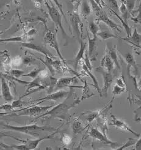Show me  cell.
Wrapping results in <instances>:
<instances>
[{"instance_id":"7a4b0ae2","label":"cell","mask_w":141,"mask_h":150,"mask_svg":"<svg viewBox=\"0 0 141 150\" xmlns=\"http://www.w3.org/2000/svg\"><path fill=\"white\" fill-rule=\"evenodd\" d=\"M81 101V99H76L70 104H67L65 102H61V103L58 104L57 105L53 107L50 111H46V113L45 112L44 113L40 115L39 117H38V118H35L34 121L47 117V116H50V118H59L65 121H68V120L70 118V110L72 108L79 104Z\"/></svg>"},{"instance_id":"b9f144b4","label":"cell","mask_w":141,"mask_h":150,"mask_svg":"<svg viewBox=\"0 0 141 150\" xmlns=\"http://www.w3.org/2000/svg\"><path fill=\"white\" fill-rule=\"evenodd\" d=\"M1 110H4L6 112V113H1V115H6L9 112H11L13 111V109H14L12 105V104H5L2 105H1Z\"/></svg>"},{"instance_id":"4316f807","label":"cell","mask_w":141,"mask_h":150,"mask_svg":"<svg viewBox=\"0 0 141 150\" xmlns=\"http://www.w3.org/2000/svg\"><path fill=\"white\" fill-rule=\"evenodd\" d=\"M28 35H23L22 36L12 37L8 39H1V42H26L28 39Z\"/></svg>"},{"instance_id":"f1b7e54d","label":"cell","mask_w":141,"mask_h":150,"mask_svg":"<svg viewBox=\"0 0 141 150\" xmlns=\"http://www.w3.org/2000/svg\"><path fill=\"white\" fill-rule=\"evenodd\" d=\"M124 58L126 61V62L128 66L129 67L133 66L136 70L137 69V64H136V63L135 61V59H134L133 54L131 53L128 52V53H127L126 54H125L124 55Z\"/></svg>"},{"instance_id":"30bf717a","label":"cell","mask_w":141,"mask_h":150,"mask_svg":"<svg viewBox=\"0 0 141 150\" xmlns=\"http://www.w3.org/2000/svg\"><path fill=\"white\" fill-rule=\"evenodd\" d=\"M69 95V92L65 90H60L58 91L55 93H51L49 94L48 95H47L44 98H42L38 99L34 101L33 102H37V104H32V105H37L39 104H41L42 102H45V100H63L65 99L66 98L68 97Z\"/></svg>"},{"instance_id":"44dd1931","label":"cell","mask_w":141,"mask_h":150,"mask_svg":"<svg viewBox=\"0 0 141 150\" xmlns=\"http://www.w3.org/2000/svg\"><path fill=\"white\" fill-rule=\"evenodd\" d=\"M83 69L84 71V72H86L92 79L93 82V86L95 87V88L97 90L98 93L100 94V96H102V89H100L98 83V81H97L96 77H95V76H94V75L91 72V70H90L89 68L86 66V65L85 64H83Z\"/></svg>"},{"instance_id":"8d00e7d4","label":"cell","mask_w":141,"mask_h":150,"mask_svg":"<svg viewBox=\"0 0 141 150\" xmlns=\"http://www.w3.org/2000/svg\"><path fill=\"white\" fill-rule=\"evenodd\" d=\"M90 91L89 89V87L88 86V84H87V81H85V86H84V91H83V96L81 97V100H83L84 99H87L90 97H91L92 96L90 95Z\"/></svg>"},{"instance_id":"ab89813d","label":"cell","mask_w":141,"mask_h":150,"mask_svg":"<svg viewBox=\"0 0 141 150\" xmlns=\"http://www.w3.org/2000/svg\"><path fill=\"white\" fill-rule=\"evenodd\" d=\"M21 99H22L21 98H19V99L12 102V105L13 108H22L23 105L26 104L27 102H23Z\"/></svg>"},{"instance_id":"bcb514c9","label":"cell","mask_w":141,"mask_h":150,"mask_svg":"<svg viewBox=\"0 0 141 150\" xmlns=\"http://www.w3.org/2000/svg\"><path fill=\"white\" fill-rule=\"evenodd\" d=\"M134 113H135V114H136V115H135L136 120L140 121V120L141 119V107L134 111Z\"/></svg>"},{"instance_id":"8fae6325","label":"cell","mask_w":141,"mask_h":150,"mask_svg":"<svg viewBox=\"0 0 141 150\" xmlns=\"http://www.w3.org/2000/svg\"><path fill=\"white\" fill-rule=\"evenodd\" d=\"M111 117L112 118V121H111V122L109 123L110 126L115 127L116 128L120 129V130L122 131L130 132L135 135L136 137H139L140 134L136 132L135 131H134L133 129L126 123L125 122L118 119L115 115H114L112 114H111Z\"/></svg>"},{"instance_id":"ffe728a7","label":"cell","mask_w":141,"mask_h":150,"mask_svg":"<svg viewBox=\"0 0 141 150\" xmlns=\"http://www.w3.org/2000/svg\"><path fill=\"white\" fill-rule=\"evenodd\" d=\"M92 11V6L87 0H83L80 6V16L83 18H87L90 16Z\"/></svg>"},{"instance_id":"ba28073f","label":"cell","mask_w":141,"mask_h":150,"mask_svg":"<svg viewBox=\"0 0 141 150\" xmlns=\"http://www.w3.org/2000/svg\"><path fill=\"white\" fill-rule=\"evenodd\" d=\"M96 71L102 74L103 79V86L102 88V96H107V92L111 87L113 81L115 80L116 76L113 74L112 72H109L106 71H105L102 67L97 68Z\"/></svg>"},{"instance_id":"c3c4849f","label":"cell","mask_w":141,"mask_h":150,"mask_svg":"<svg viewBox=\"0 0 141 150\" xmlns=\"http://www.w3.org/2000/svg\"><path fill=\"white\" fill-rule=\"evenodd\" d=\"M102 8H103V7L105 6V2L103 1V0H94Z\"/></svg>"},{"instance_id":"9a60e30c","label":"cell","mask_w":141,"mask_h":150,"mask_svg":"<svg viewBox=\"0 0 141 150\" xmlns=\"http://www.w3.org/2000/svg\"><path fill=\"white\" fill-rule=\"evenodd\" d=\"M80 44V47L79 50L76 54V56L74 60V68L76 71L77 67L80 63V61H81L83 58H84L86 50V47H87V43L86 42H84L83 40H81L79 41Z\"/></svg>"},{"instance_id":"74e56055","label":"cell","mask_w":141,"mask_h":150,"mask_svg":"<svg viewBox=\"0 0 141 150\" xmlns=\"http://www.w3.org/2000/svg\"><path fill=\"white\" fill-rule=\"evenodd\" d=\"M11 76L16 77V78H20V77H22L23 75L25 74V71L23 70H20V69H11L9 72Z\"/></svg>"},{"instance_id":"e575fe53","label":"cell","mask_w":141,"mask_h":150,"mask_svg":"<svg viewBox=\"0 0 141 150\" xmlns=\"http://www.w3.org/2000/svg\"><path fill=\"white\" fill-rule=\"evenodd\" d=\"M107 4L109 6V8L113 9L116 12H119L120 10V7L119 6L117 0H106Z\"/></svg>"},{"instance_id":"9c48e42d","label":"cell","mask_w":141,"mask_h":150,"mask_svg":"<svg viewBox=\"0 0 141 150\" xmlns=\"http://www.w3.org/2000/svg\"><path fill=\"white\" fill-rule=\"evenodd\" d=\"M88 136L100 142L105 145H110L112 147H116L119 146V144L117 142H114L110 140L107 137L106 134H105L103 132L99 131L97 128L91 127L88 132Z\"/></svg>"},{"instance_id":"cb8c5ba5","label":"cell","mask_w":141,"mask_h":150,"mask_svg":"<svg viewBox=\"0 0 141 150\" xmlns=\"http://www.w3.org/2000/svg\"><path fill=\"white\" fill-rule=\"evenodd\" d=\"M97 36L102 40H107L110 39H121L119 36L114 35L112 33H111L109 30H105V31H99L97 34Z\"/></svg>"},{"instance_id":"484cf974","label":"cell","mask_w":141,"mask_h":150,"mask_svg":"<svg viewBox=\"0 0 141 150\" xmlns=\"http://www.w3.org/2000/svg\"><path fill=\"white\" fill-rule=\"evenodd\" d=\"M76 79V77L60 78L58 80L57 85L59 87L68 86V85H70L73 82V81H75Z\"/></svg>"},{"instance_id":"60d3db41","label":"cell","mask_w":141,"mask_h":150,"mask_svg":"<svg viewBox=\"0 0 141 150\" xmlns=\"http://www.w3.org/2000/svg\"><path fill=\"white\" fill-rule=\"evenodd\" d=\"M36 63V60L34 58H32L30 57L24 58L23 61V63L26 66H29L32 64H35Z\"/></svg>"},{"instance_id":"7bdbcfd3","label":"cell","mask_w":141,"mask_h":150,"mask_svg":"<svg viewBox=\"0 0 141 150\" xmlns=\"http://www.w3.org/2000/svg\"><path fill=\"white\" fill-rule=\"evenodd\" d=\"M52 1L55 3V4L57 6V7H58V9L59 10V11L60 12V13H61V14L63 16V17H64V18H65V21H66V22L68 23V21H67V18H66V17H65V15H64V12H63V9H62V5L60 4L59 2V1L58 0H52Z\"/></svg>"},{"instance_id":"6da1fadb","label":"cell","mask_w":141,"mask_h":150,"mask_svg":"<svg viewBox=\"0 0 141 150\" xmlns=\"http://www.w3.org/2000/svg\"><path fill=\"white\" fill-rule=\"evenodd\" d=\"M1 129L7 131H16L17 132L29 135L32 137L37 138L39 137L40 133L43 132H51L56 130L53 127L48 126H40L37 124H34L22 126H15L4 123L3 122H1Z\"/></svg>"},{"instance_id":"d4e9b609","label":"cell","mask_w":141,"mask_h":150,"mask_svg":"<svg viewBox=\"0 0 141 150\" xmlns=\"http://www.w3.org/2000/svg\"><path fill=\"white\" fill-rule=\"evenodd\" d=\"M42 79L41 77H40L39 76L37 77V78L33 79L32 81H30V83L29 85H28V87H27L26 91L25 92V94L28 93V92L30 91L32 89H34V88H38L42 86Z\"/></svg>"},{"instance_id":"3957f363","label":"cell","mask_w":141,"mask_h":150,"mask_svg":"<svg viewBox=\"0 0 141 150\" xmlns=\"http://www.w3.org/2000/svg\"><path fill=\"white\" fill-rule=\"evenodd\" d=\"M89 2L92 6L93 14L95 16V20L97 23L102 22L113 30H116L119 32L122 31V27L112 20L107 15L106 12L94 0H89Z\"/></svg>"},{"instance_id":"816d5d0a","label":"cell","mask_w":141,"mask_h":150,"mask_svg":"<svg viewBox=\"0 0 141 150\" xmlns=\"http://www.w3.org/2000/svg\"><path fill=\"white\" fill-rule=\"evenodd\" d=\"M121 1V2L122 3H125V0H120Z\"/></svg>"},{"instance_id":"d6a6232c","label":"cell","mask_w":141,"mask_h":150,"mask_svg":"<svg viewBox=\"0 0 141 150\" xmlns=\"http://www.w3.org/2000/svg\"><path fill=\"white\" fill-rule=\"evenodd\" d=\"M73 132L75 134H77L81 132L83 130V127L82 126L81 122H80L78 120L74 121V123L73 125Z\"/></svg>"},{"instance_id":"f5cc1de1","label":"cell","mask_w":141,"mask_h":150,"mask_svg":"<svg viewBox=\"0 0 141 150\" xmlns=\"http://www.w3.org/2000/svg\"><path fill=\"white\" fill-rule=\"evenodd\" d=\"M140 121H141V119H140Z\"/></svg>"},{"instance_id":"4dcf8cb0","label":"cell","mask_w":141,"mask_h":150,"mask_svg":"<svg viewBox=\"0 0 141 150\" xmlns=\"http://www.w3.org/2000/svg\"><path fill=\"white\" fill-rule=\"evenodd\" d=\"M133 13H137V16L136 17H131L130 18L131 20L135 23H139L141 25V0H140V3L139 5V7L137 10L133 11L131 12Z\"/></svg>"},{"instance_id":"4fadbf2b","label":"cell","mask_w":141,"mask_h":150,"mask_svg":"<svg viewBox=\"0 0 141 150\" xmlns=\"http://www.w3.org/2000/svg\"><path fill=\"white\" fill-rule=\"evenodd\" d=\"M1 94L3 99L7 102H11L13 100V96L11 93L10 86L6 78L3 76L1 77Z\"/></svg>"},{"instance_id":"52a82bcc","label":"cell","mask_w":141,"mask_h":150,"mask_svg":"<svg viewBox=\"0 0 141 150\" xmlns=\"http://www.w3.org/2000/svg\"><path fill=\"white\" fill-rule=\"evenodd\" d=\"M70 22L72 26V30L75 35L76 37L79 39V41L83 40V23L78 13L76 12H70Z\"/></svg>"},{"instance_id":"db71d44e","label":"cell","mask_w":141,"mask_h":150,"mask_svg":"<svg viewBox=\"0 0 141 150\" xmlns=\"http://www.w3.org/2000/svg\"><path fill=\"white\" fill-rule=\"evenodd\" d=\"M140 48H141V46H140Z\"/></svg>"},{"instance_id":"7dc6e473","label":"cell","mask_w":141,"mask_h":150,"mask_svg":"<svg viewBox=\"0 0 141 150\" xmlns=\"http://www.w3.org/2000/svg\"><path fill=\"white\" fill-rule=\"evenodd\" d=\"M134 149L136 150H141V137L136 141L134 145Z\"/></svg>"},{"instance_id":"277c9868","label":"cell","mask_w":141,"mask_h":150,"mask_svg":"<svg viewBox=\"0 0 141 150\" xmlns=\"http://www.w3.org/2000/svg\"><path fill=\"white\" fill-rule=\"evenodd\" d=\"M55 105L50 106H38L37 105H31L29 107L20 108L17 110H13L11 112L7 113L8 115L10 113L9 116H30V117H36L40 114H43L49 109H51Z\"/></svg>"},{"instance_id":"f6af8a7d","label":"cell","mask_w":141,"mask_h":150,"mask_svg":"<svg viewBox=\"0 0 141 150\" xmlns=\"http://www.w3.org/2000/svg\"><path fill=\"white\" fill-rule=\"evenodd\" d=\"M116 84L120 86H122V87H126L125 86V81H124V79L122 77H121L119 79H117L116 81Z\"/></svg>"},{"instance_id":"1f68e13d","label":"cell","mask_w":141,"mask_h":150,"mask_svg":"<svg viewBox=\"0 0 141 150\" xmlns=\"http://www.w3.org/2000/svg\"><path fill=\"white\" fill-rule=\"evenodd\" d=\"M43 69H40V68H35V69H34L31 72L27 73V74H23L22 77H29V78H31L32 79H34L39 76L40 73L41 72V71Z\"/></svg>"},{"instance_id":"f546056e","label":"cell","mask_w":141,"mask_h":150,"mask_svg":"<svg viewBox=\"0 0 141 150\" xmlns=\"http://www.w3.org/2000/svg\"><path fill=\"white\" fill-rule=\"evenodd\" d=\"M88 27L89 30L90 31V33L93 35V36H97V34L99 32V26L97 23L94 22L93 20H91L88 23Z\"/></svg>"},{"instance_id":"e0dca14e","label":"cell","mask_w":141,"mask_h":150,"mask_svg":"<svg viewBox=\"0 0 141 150\" xmlns=\"http://www.w3.org/2000/svg\"><path fill=\"white\" fill-rule=\"evenodd\" d=\"M133 32L132 33V35L129 38H122L123 39L126 40V41L129 42L131 44H133L134 45L140 47L141 46V34H140L136 28V25L133 27Z\"/></svg>"},{"instance_id":"7c38bea8","label":"cell","mask_w":141,"mask_h":150,"mask_svg":"<svg viewBox=\"0 0 141 150\" xmlns=\"http://www.w3.org/2000/svg\"><path fill=\"white\" fill-rule=\"evenodd\" d=\"M21 45L26 49H28L29 50L36 51L40 53H42L45 55L46 58H55V57L53 55V54L47 49L45 47L42 45H39L32 42H22Z\"/></svg>"},{"instance_id":"f907efd6","label":"cell","mask_w":141,"mask_h":150,"mask_svg":"<svg viewBox=\"0 0 141 150\" xmlns=\"http://www.w3.org/2000/svg\"><path fill=\"white\" fill-rule=\"evenodd\" d=\"M136 103L138 104H141V98L136 102Z\"/></svg>"},{"instance_id":"603a6c76","label":"cell","mask_w":141,"mask_h":150,"mask_svg":"<svg viewBox=\"0 0 141 150\" xmlns=\"http://www.w3.org/2000/svg\"><path fill=\"white\" fill-rule=\"evenodd\" d=\"M11 59L8 52L4 51L1 53V63H2L3 66L6 67V71L8 72H9V71L11 70Z\"/></svg>"},{"instance_id":"8992f818","label":"cell","mask_w":141,"mask_h":150,"mask_svg":"<svg viewBox=\"0 0 141 150\" xmlns=\"http://www.w3.org/2000/svg\"><path fill=\"white\" fill-rule=\"evenodd\" d=\"M44 42L48 44L50 47L55 49L58 54L60 59L62 61V62L65 65L67 66L66 61L63 58L61 52L60 51L59 45L57 40V30H46L45 37H44Z\"/></svg>"},{"instance_id":"ac0fdd59","label":"cell","mask_w":141,"mask_h":150,"mask_svg":"<svg viewBox=\"0 0 141 150\" xmlns=\"http://www.w3.org/2000/svg\"><path fill=\"white\" fill-rule=\"evenodd\" d=\"M101 65L103 68L106 69V71L109 72H112L114 69V67L116 66L112 59L109 56V54L107 53L105 54V55L101 61Z\"/></svg>"},{"instance_id":"f35d334b","label":"cell","mask_w":141,"mask_h":150,"mask_svg":"<svg viewBox=\"0 0 141 150\" xmlns=\"http://www.w3.org/2000/svg\"><path fill=\"white\" fill-rule=\"evenodd\" d=\"M136 142V140L135 139H129L128 140V141L125 143L124 145H123L122 146H120L119 148H117V150H122L128 147H130L131 146H133L135 145Z\"/></svg>"},{"instance_id":"5bb4252c","label":"cell","mask_w":141,"mask_h":150,"mask_svg":"<svg viewBox=\"0 0 141 150\" xmlns=\"http://www.w3.org/2000/svg\"><path fill=\"white\" fill-rule=\"evenodd\" d=\"M58 129H59V128H58V129L55 132L51 134L50 135H49L48 136H45V137H38L34 140H22L21 142L24 143L25 145H26L30 149H35L38 147L40 143H41L44 140L53 139L54 135H55L58 132Z\"/></svg>"},{"instance_id":"836d02e7","label":"cell","mask_w":141,"mask_h":150,"mask_svg":"<svg viewBox=\"0 0 141 150\" xmlns=\"http://www.w3.org/2000/svg\"><path fill=\"white\" fill-rule=\"evenodd\" d=\"M126 91V87L120 86L116 84L114 85L112 90V94L114 96H117V95H120Z\"/></svg>"},{"instance_id":"83f0119b","label":"cell","mask_w":141,"mask_h":150,"mask_svg":"<svg viewBox=\"0 0 141 150\" xmlns=\"http://www.w3.org/2000/svg\"><path fill=\"white\" fill-rule=\"evenodd\" d=\"M1 147L6 149H18V150H30L29 148L26 145H6L1 143Z\"/></svg>"},{"instance_id":"5b68a950","label":"cell","mask_w":141,"mask_h":150,"mask_svg":"<svg viewBox=\"0 0 141 150\" xmlns=\"http://www.w3.org/2000/svg\"><path fill=\"white\" fill-rule=\"evenodd\" d=\"M50 3L51 5L49 4L48 1H45V4L46 5L47 9H48L49 16L51 18L52 21L54 22V23L56 25V26L60 30V31H61V33L64 39L67 40H68L67 39H69V36L67 35L65 31V29L64 28L62 22L61 13H60V12L58 8H56V7L54 6L52 2H51Z\"/></svg>"},{"instance_id":"d590c367","label":"cell","mask_w":141,"mask_h":150,"mask_svg":"<svg viewBox=\"0 0 141 150\" xmlns=\"http://www.w3.org/2000/svg\"><path fill=\"white\" fill-rule=\"evenodd\" d=\"M100 110L98 112H91L90 113H89L86 116V119L87 121L88 122L89 124L91 123V122H92L94 120L97 119L98 118V117L100 115Z\"/></svg>"},{"instance_id":"2e32d148","label":"cell","mask_w":141,"mask_h":150,"mask_svg":"<svg viewBox=\"0 0 141 150\" xmlns=\"http://www.w3.org/2000/svg\"><path fill=\"white\" fill-rule=\"evenodd\" d=\"M106 53L108 54L109 56L114 61V64L119 69H120V65L119 61V57H118V53L117 50V46H109V44H107V47L106 49Z\"/></svg>"},{"instance_id":"ee69618b","label":"cell","mask_w":141,"mask_h":150,"mask_svg":"<svg viewBox=\"0 0 141 150\" xmlns=\"http://www.w3.org/2000/svg\"><path fill=\"white\" fill-rule=\"evenodd\" d=\"M84 64L86 65V66L89 68L90 70L92 71V65L90 64V61L89 59V54L88 52H86L85 53V56H84Z\"/></svg>"},{"instance_id":"681fc988","label":"cell","mask_w":141,"mask_h":150,"mask_svg":"<svg viewBox=\"0 0 141 150\" xmlns=\"http://www.w3.org/2000/svg\"><path fill=\"white\" fill-rule=\"evenodd\" d=\"M70 137H69V136H67V137H65V135H64V137H63V142L64 143H65V144H69V143H70L69 141H67V139H69Z\"/></svg>"},{"instance_id":"7402d4cb","label":"cell","mask_w":141,"mask_h":150,"mask_svg":"<svg viewBox=\"0 0 141 150\" xmlns=\"http://www.w3.org/2000/svg\"><path fill=\"white\" fill-rule=\"evenodd\" d=\"M108 8L110 9V11L112 12V13H113V14L115 15L119 18V20L121 22V23L122 24L123 28L125 29V32L126 33V35H127L126 38L130 37L131 36V35H132V30H131V28L130 27V26L128 25V22H126L125 20H123V18L122 17H121L118 14L117 12H116V11H114L113 9H111L109 8Z\"/></svg>"},{"instance_id":"d6986e66","label":"cell","mask_w":141,"mask_h":150,"mask_svg":"<svg viewBox=\"0 0 141 150\" xmlns=\"http://www.w3.org/2000/svg\"><path fill=\"white\" fill-rule=\"evenodd\" d=\"M88 36V40H89V51L88 54L90 60H93L95 59V53L97 50V41L98 39V36H93L91 39L89 35Z\"/></svg>"}]
</instances>
